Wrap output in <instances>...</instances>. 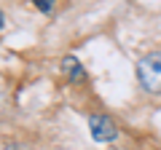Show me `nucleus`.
<instances>
[{"label":"nucleus","instance_id":"obj_1","mask_svg":"<svg viewBox=\"0 0 161 150\" xmlns=\"http://www.w3.org/2000/svg\"><path fill=\"white\" fill-rule=\"evenodd\" d=\"M137 81L148 94H161V51H150L137 62Z\"/></svg>","mask_w":161,"mask_h":150},{"label":"nucleus","instance_id":"obj_2","mask_svg":"<svg viewBox=\"0 0 161 150\" xmlns=\"http://www.w3.org/2000/svg\"><path fill=\"white\" fill-rule=\"evenodd\" d=\"M89 131H92L94 142H113V139L118 137V126L113 123V118L102 115V113H97V115L89 118Z\"/></svg>","mask_w":161,"mask_h":150},{"label":"nucleus","instance_id":"obj_3","mask_svg":"<svg viewBox=\"0 0 161 150\" xmlns=\"http://www.w3.org/2000/svg\"><path fill=\"white\" fill-rule=\"evenodd\" d=\"M62 70H64V75H67L70 81H80V78H83V64L78 62V59L75 56H64L62 59Z\"/></svg>","mask_w":161,"mask_h":150},{"label":"nucleus","instance_id":"obj_4","mask_svg":"<svg viewBox=\"0 0 161 150\" xmlns=\"http://www.w3.org/2000/svg\"><path fill=\"white\" fill-rule=\"evenodd\" d=\"M32 6L38 8V11H43V13H51L54 6H57V0H32Z\"/></svg>","mask_w":161,"mask_h":150},{"label":"nucleus","instance_id":"obj_5","mask_svg":"<svg viewBox=\"0 0 161 150\" xmlns=\"http://www.w3.org/2000/svg\"><path fill=\"white\" fill-rule=\"evenodd\" d=\"M6 27V16H3V11H0V29Z\"/></svg>","mask_w":161,"mask_h":150}]
</instances>
